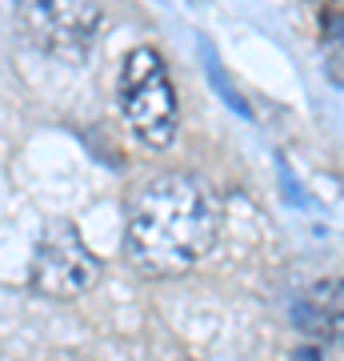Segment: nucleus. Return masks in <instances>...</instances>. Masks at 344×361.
Segmentation results:
<instances>
[{"instance_id": "423d86ee", "label": "nucleus", "mask_w": 344, "mask_h": 361, "mask_svg": "<svg viewBox=\"0 0 344 361\" xmlns=\"http://www.w3.org/2000/svg\"><path fill=\"white\" fill-rule=\"evenodd\" d=\"M320 52L329 77L344 89V4H329L320 16Z\"/></svg>"}, {"instance_id": "7ed1b4c3", "label": "nucleus", "mask_w": 344, "mask_h": 361, "mask_svg": "<svg viewBox=\"0 0 344 361\" xmlns=\"http://www.w3.org/2000/svg\"><path fill=\"white\" fill-rule=\"evenodd\" d=\"M101 277V261L84 245L72 221H52L40 233L37 253H32V289L44 297H80L89 293Z\"/></svg>"}, {"instance_id": "f257e3e1", "label": "nucleus", "mask_w": 344, "mask_h": 361, "mask_svg": "<svg viewBox=\"0 0 344 361\" xmlns=\"http://www.w3.org/2000/svg\"><path fill=\"white\" fill-rule=\"evenodd\" d=\"M220 201L196 173H156L128 197L125 257L144 277H180L212 249Z\"/></svg>"}, {"instance_id": "f03ea898", "label": "nucleus", "mask_w": 344, "mask_h": 361, "mask_svg": "<svg viewBox=\"0 0 344 361\" xmlns=\"http://www.w3.org/2000/svg\"><path fill=\"white\" fill-rule=\"evenodd\" d=\"M120 113L136 141L148 149H168L177 137V92L168 80L165 56L148 44L132 49L120 68Z\"/></svg>"}, {"instance_id": "39448f33", "label": "nucleus", "mask_w": 344, "mask_h": 361, "mask_svg": "<svg viewBox=\"0 0 344 361\" xmlns=\"http://www.w3.org/2000/svg\"><path fill=\"white\" fill-rule=\"evenodd\" d=\"M296 325L312 334L317 341L344 345V281L340 277H324V281L308 285L300 301H296Z\"/></svg>"}, {"instance_id": "20e7f679", "label": "nucleus", "mask_w": 344, "mask_h": 361, "mask_svg": "<svg viewBox=\"0 0 344 361\" xmlns=\"http://www.w3.org/2000/svg\"><path fill=\"white\" fill-rule=\"evenodd\" d=\"M20 25L56 56H80L101 25V8L96 4H28L20 8Z\"/></svg>"}]
</instances>
